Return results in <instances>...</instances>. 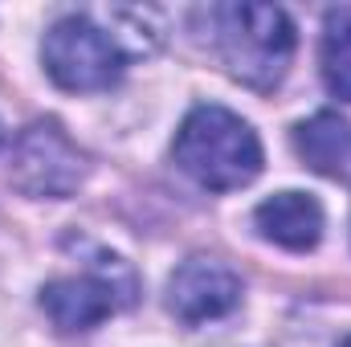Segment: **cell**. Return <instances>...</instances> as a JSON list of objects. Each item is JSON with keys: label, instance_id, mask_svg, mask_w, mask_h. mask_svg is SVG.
I'll list each match as a JSON object with an SVG mask.
<instances>
[{"label": "cell", "instance_id": "1", "mask_svg": "<svg viewBox=\"0 0 351 347\" xmlns=\"http://www.w3.org/2000/svg\"><path fill=\"white\" fill-rule=\"evenodd\" d=\"M172 156L180 164V172L188 180H196L208 192H233L254 184L262 172V139L258 131L217 106V102H200L188 110V119L180 123L172 143Z\"/></svg>", "mask_w": 351, "mask_h": 347}, {"label": "cell", "instance_id": "2", "mask_svg": "<svg viewBox=\"0 0 351 347\" xmlns=\"http://www.w3.org/2000/svg\"><path fill=\"white\" fill-rule=\"evenodd\" d=\"M208 41L241 86L274 90L294 58V21L278 4H217L208 8Z\"/></svg>", "mask_w": 351, "mask_h": 347}, {"label": "cell", "instance_id": "3", "mask_svg": "<svg viewBox=\"0 0 351 347\" xmlns=\"http://www.w3.org/2000/svg\"><path fill=\"white\" fill-rule=\"evenodd\" d=\"M41 62H45V74L62 90L94 94V90H110L123 78L131 49L119 41V33H106L86 12H70L45 29Z\"/></svg>", "mask_w": 351, "mask_h": 347}, {"label": "cell", "instance_id": "4", "mask_svg": "<svg viewBox=\"0 0 351 347\" xmlns=\"http://www.w3.org/2000/svg\"><path fill=\"white\" fill-rule=\"evenodd\" d=\"M135 302V274L114 254H98L82 274H66L41 286V311L66 335L90 331L114 311Z\"/></svg>", "mask_w": 351, "mask_h": 347}, {"label": "cell", "instance_id": "5", "mask_svg": "<svg viewBox=\"0 0 351 347\" xmlns=\"http://www.w3.org/2000/svg\"><path fill=\"white\" fill-rule=\"evenodd\" d=\"M90 160L78 152V143L53 123H33L16 135L12 143V164L8 176L12 184L33 196V200H66L86 184Z\"/></svg>", "mask_w": 351, "mask_h": 347}, {"label": "cell", "instance_id": "6", "mask_svg": "<svg viewBox=\"0 0 351 347\" xmlns=\"http://www.w3.org/2000/svg\"><path fill=\"white\" fill-rule=\"evenodd\" d=\"M237 302H241V278L217 258H188L168 278V311L188 327L225 319Z\"/></svg>", "mask_w": 351, "mask_h": 347}, {"label": "cell", "instance_id": "7", "mask_svg": "<svg viewBox=\"0 0 351 347\" xmlns=\"http://www.w3.org/2000/svg\"><path fill=\"white\" fill-rule=\"evenodd\" d=\"M254 229L290 254H306L323 237V204L311 192H274L254 208Z\"/></svg>", "mask_w": 351, "mask_h": 347}, {"label": "cell", "instance_id": "8", "mask_svg": "<svg viewBox=\"0 0 351 347\" xmlns=\"http://www.w3.org/2000/svg\"><path fill=\"white\" fill-rule=\"evenodd\" d=\"M294 152L311 172L351 188V123L335 110H319L294 127Z\"/></svg>", "mask_w": 351, "mask_h": 347}, {"label": "cell", "instance_id": "9", "mask_svg": "<svg viewBox=\"0 0 351 347\" xmlns=\"http://www.w3.org/2000/svg\"><path fill=\"white\" fill-rule=\"evenodd\" d=\"M319 70H323V86L335 98L351 102V4L327 8V16H323Z\"/></svg>", "mask_w": 351, "mask_h": 347}, {"label": "cell", "instance_id": "10", "mask_svg": "<svg viewBox=\"0 0 351 347\" xmlns=\"http://www.w3.org/2000/svg\"><path fill=\"white\" fill-rule=\"evenodd\" d=\"M339 347H351V335H348V339H343V344H339Z\"/></svg>", "mask_w": 351, "mask_h": 347}, {"label": "cell", "instance_id": "11", "mask_svg": "<svg viewBox=\"0 0 351 347\" xmlns=\"http://www.w3.org/2000/svg\"><path fill=\"white\" fill-rule=\"evenodd\" d=\"M0 143H4V127H0Z\"/></svg>", "mask_w": 351, "mask_h": 347}]
</instances>
